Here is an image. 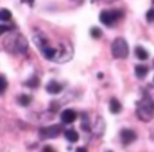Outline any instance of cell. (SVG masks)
<instances>
[{"mask_svg": "<svg viewBox=\"0 0 154 152\" xmlns=\"http://www.w3.org/2000/svg\"><path fill=\"white\" fill-rule=\"evenodd\" d=\"M4 48L12 54H24L29 49V41L20 33H11L4 40Z\"/></svg>", "mask_w": 154, "mask_h": 152, "instance_id": "6da1fadb", "label": "cell"}, {"mask_svg": "<svg viewBox=\"0 0 154 152\" xmlns=\"http://www.w3.org/2000/svg\"><path fill=\"white\" fill-rule=\"evenodd\" d=\"M137 115L141 121L149 122L154 117V99L149 95H145L137 103Z\"/></svg>", "mask_w": 154, "mask_h": 152, "instance_id": "7a4b0ae2", "label": "cell"}, {"mask_svg": "<svg viewBox=\"0 0 154 152\" xmlns=\"http://www.w3.org/2000/svg\"><path fill=\"white\" fill-rule=\"evenodd\" d=\"M111 52H112V56L115 59H127L128 56V45L126 42L125 38L119 37V38H115L112 41V45H111Z\"/></svg>", "mask_w": 154, "mask_h": 152, "instance_id": "3957f363", "label": "cell"}, {"mask_svg": "<svg viewBox=\"0 0 154 152\" xmlns=\"http://www.w3.org/2000/svg\"><path fill=\"white\" fill-rule=\"evenodd\" d=\"M123 16V12L120 10H104L100 12L99 19L103 24L106 26H112L115 22H118V19H120Z\"/></svg>", "mask_w": 154, "mask_h": 152, "instance_id": "277c9868", "label": "cell"}, {"mask_svg": "<svg viewBox=\"0 0 154 152\" xmlns=\"http://www.w3.org/2000/svg\"><path fill=\"white\" fill-rule=\"evenodd\" d=\"M62 126L61 125H51V126H46L42 128L39 131V136L42 139H54V137L60 136L62 133Z\"/></svg>", "mask_w": 154, "mask_h": 152, "instance_id": "5b68a950", "label": "cell"}, {"mask_svg": "<svg viewBox=\"0 0 154 152\" xmlns=\"http://www.w3.org/2000/svg\"><path fill=\"white\" fill-rule=\"evenodd\" d=\"M120 139H122L123 144L128 145L137 140V133L134 131H131V129H123V131L120 132Z\"/></svg>", "mask_w": 154, "mask_h": 152, "instance_id": "8992f818", "label": "cell"}, {"mask_svg": "<svg viewBox=\"0 0 154 152\" xmlns=\"http://www.w3.org/2000/svg\"><path fill=\"white\" fill-rule=\"evenodd\" d=\"M77 120V113L72 109H66L61 113V121L62 124H72Z\"/></svg>", "mask_w": 154, "mask_h": 152, "instance_id": "52a82bcc", "label": "cell"}, {"mask_svg": "<svg viewBox=\"0 0 154 152\" xmlns=\"http://www.w3.org/2000/svg\"><path fill=\"white\" fill-rule=\"evenodd\" d=\"M104 131H106L104 120L101 117H97L95 120V122H93V125H92V132L96 134V136H101V134L104 133Z\"/></svg>", "mask_w": 154, "mask_h": 152, "instance_id": "ba28073f", "label": "cell"}, {"mask_svg": "<svg viewBox=\"0 0 154 152\" xmlns=\"http://www.w3.org/2000/svg\"><path fill=\"white\" fill-rule=\"evenodd\" d=\"M46 91H48L49 94H53V95L60 94L62 91V84H60L56 80H51V82H49L48 86H46Z\"/></svg>", "mask_w": 154, "mask_h": 152, "instance_id": "9c48e42d", "label": "cell"}, {"mask_svg": "<svg viewBox=\"0 0 154 152\" xmlns=\"http://www.w3.org/2000/svg\"><path fill=\"white\" fill-rule=\"evenodd\" d=\"M42 54H43V57H45L46 60H54L56 59V56H57V49H54V48H51V46H45V48L42 49Z\"/></svg>", "mask_w": 154, "mask_h": 152, "instance_id": "30bf717a", "label": "cell"}, {"mask_svg": "<svg viewBox=\"0 0 154 152\" xmlns=\"http://www.w3.org/2000/svg\"><path fill=\"white\" fill-rule=\"evenodd\" d=\"M109 112L112 114H118L122 112V105L116 98H111V101H109Z\"/></svg>", "mask_w": 154, "mask_h": 152, "instance_id": "8fae6325", "label": "cell"}, {"mask_svg": "<svg viewBox=\"0 0 154 152\" xmlns=\"http://www.w3.org/2000/svg\"><path fill=\"white\" fill-rule=\"evenodd\" d=\"M64 134H65V137H66L68 141H70V143L79 141V133H77L75 129H66Z\"/></svg>", "mask_w": 154, "mask_h": 152, "instance_id": "7c38bea8", "label": "cell"}, {"mask_svg": "<svg viewBox=\"0 0 154 152\" xmlns=\"http://www.w3.org/2000/svg\"><path fill=\"white\" fill-rule=\"evenodd\" d=\"M34 42L35 45L38 46V48L42 50L45 46H48V40H46L45 37H43L42 34H38V35H34Z\"/></svg>", "mask_w": 154, "mask_h": 152, "instance_id": "4fadbf2b", "label": "cell"}, {"mask_svg": "<svg viewBox=\"0 0 154 152\" xmlns=\"http://www.w3.org/2000/svg\"><path fill=\"white\" fill-rule=\"evenodd\" d=\"M147 73H149V68H147L146 65H137L135 67V75H137V77H139V79H143Z\"/></svg>", "mask_w": 154, "mask_h": 152, "instance_id": "5bb4252c", "label": "cell"}, {"mask_svg": "<svg viewBox=\"0 0 154 152\" xmlns=\"http://www.w3.org/2000/svg\"><path fill=\"white\" fill-rule=\"evenodd\" d=\"M135 56L139 60H147L149 59V52L146 49H143L142 46H137L135 48Z\"/></svg>", "mask_w": 154, "mask_h": 152, "instance_id": "9a60e30c", "label": "cell"}, {"mask_svg": "<svg viewBox=\"0 0 154 152\" xmlns=\"http://www.w3.org/2000/svg\"><path fill=\"white\" fill-rule=\"evenodd\" d=\"M12 18V14L8 8H0V22H8Z\"/></svg>", "mask_w": 154, "mask_h": 152, "instance_id": "2e32d148", "label": "cell"}, {"mask_svg": "<svg viewBox=\"0 0 154 152\" xmlns=\"http://www.w3.org/2000/svg\"><path fill=\"white\" fill-rule=\"evenodd\" d=\"M26 86H29L30 88H37L38 86H39V79H38L37 76H31L26 82Z\"/></svg>", "mask_w": 154, "mask_h": 152, "instance_id": "e0dca14e", "label": "cell"}, {"mask_svg": "<svg viewBox=\"0 0 154 152\" xmlns=\"http://www.w3.org/2000/svg\"><path fill=\"white\" fill-rule=\"evenodd\" d=\"M18 102L22 105V106H29L31 103V96L30 95H20L18 98Z\"/></svg>", "mask_w": 154, "mask_h": 152, "instance_id": "ac0fdd59", "label": "cell"}, {"mask_svg": "<svg viewBox=\"0 0 154 152\" xmlns=\"http://www.w3.org/2000/svg\"><path fill=\"white\" fill-rule=\"evenodd\" d=\"M91 37L92 38H100L101 37V30L99 27H92L91 29Z\"/></svg>", "mask_w": 154, "mask_h": 152, "instance_id": "d6986e66", "label": "cell"}, {"mask_svg": "<svg viewBox=\"0 0 154 152\" xmlns=\"http://www.w3.org/2000/svg\"><path fill=\"white\" fill-rule=\"evenodd\" d=\"M7 80L4 76H0V94H4V91L7 90Z\"/></svg>", "mask_w": 154, "mask_h": 152, "instance_id": "ffe728a7", "label": "cell"}, {"mask_svg": "<svg viewBox=\"0 0 154 152\" xmlns=\"http://www.w3.org/2000/svg\"><path fill=\"white\" fill-rule=\"evenodd\" d=\"M14 26H7V24H0V35L4 34V33H10L12 31Z\"/></svg>", "mask_w": 154, "mask_h": 152, "instance_id": "44dd1931", "label": "cell"}, {"mask_svg": "<svg viewBox=\"0 0 154 152\" xmlns=\"http://www.w3.org/2000/svg\"><path fill=\"white\" fill-rule=\"evenodd\" d=\"M146 19L149 22H153L154 21V8H150V10L146 12Z\"/></svg>", "mask_w": 154, "mask_h": 152, "instance_id": "7402d4cb", "label": "cell"}, {"mask_svg": "<svg viewBox=\"0 0 154 152\" xmlns=\"http://www.w3.org/2000/svg\"><path fill=\"white\" fill-rule=\"evenodd\" d=\"M43 150H45V151H53V148H51V147H45Z\"/></svg>", "mask_w": 154, "mask_h": 152, "instance_id": "603a6c76", "label": "cell"}, {"mask_svg": "<svg viewBox=\"0 0 154 152\" xmlns=\"http://www.w3.org/2000/svg\"><path fill=\"white\" fill-rule=\"evenodd\" d=\"M104 2H107V3H112V2H115V0H104Z\"/></svg>", "mask_w": 154, "mask_h": 152, "instance_id": "cb8c5ba5", "label": "cell"}, {"mask_svg": "<svg viewBox=\"0 0 154 152\" xmlns=\"http://www.w3.org/2000/svg\"><path fill=\"white\" fill-rule=\"evenodd\" d=\"M153 64H154V61H153Z\"/></svg>", "mask_w": 154, "mask_h": 152, "instance_id": "d4e9b609", "label": "cell"}]
</instances>
